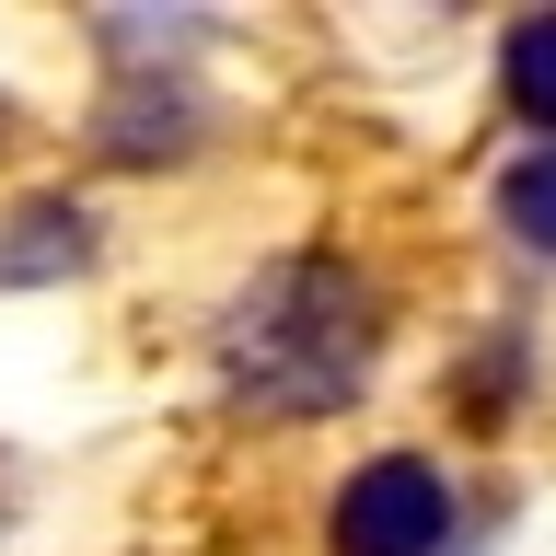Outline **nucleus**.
<instances>
[{
	"instance_id": "obj_6",
	"label": "nucleus",
	"mask_w": 556,
	"mask_h": 556,
	"mask_svg": "<svg viewBox=\"0 0 556 556\" xmlns=\"http://www.w3.org/2000/svg\"><path fill=\"white\" fill-rule=\"evenodd\" d=\"M0 139H12V104H0Z\"/></svg>"
},
{
	"instance_id": "obj_5",
	"label": "nucleus",
	"mask_w": 556,
	"mask_h": 556,
	"mask_svg": "<svg viewBox=\"0 0 556 556\" xmlns=\"http://www.w3.org/2000/svg\"><path fill=\"white\" fill-rule=\"evenodd\" d=\"M498 220H510V243H533V255H556V139L510 163V186H498Z\"/></svg>"
},
{
	"instance_id": "obj_3",
	"label": "nucleus",
	"mask_w": 556,
	"mask_h": 556,
	"mask_svg": "<svg viewBox=\"0 0 556 556\" xmlns=\"http://www.w3.org/2000/svg\"><path fill=\"white\" fill-rule=\"evenodd\" d=\"M81 243H93V232H81L70 198H24V232L0 243V278H47V267H70Z\"/></svg>"
},
{
	"instance_id": "obj_4",
	"label": "nucleus",
	"mask_w": 556,
	"mask_h": 556,
	"mask_svg": "<svg viewBox=\"0 0 556 556\" xmlns=\"http://www.w3.org/2000/svg\"><path fill=\"white\" fill-rule=\"evenodd\" d=\"M498 70H510V104L556 139V12H521V24H510V59H498Z\"/></svg>"
},
{
	"instance_id": "obj_2",
	"label": "nucleus",
	"mask_w": 556,
	"mask_h": 556,
	"mask_svg": "<svg viewBox=\"0 0 556 556\" xmlns=\"http://www.w3.org/2000/svg\"><path fill=\"white\" fill-rule=\"evenodd\" d=\"M441 533H452V486L417 452L359 464L348 498H337V556H441Z\"/></svg>"
},
{
	"instance_id": "obj_1",
	"label": "nucleus",
	"mask_w": 556,
	"mask_h": 556,
	"mask_svg": "<svg viewBox=\"0 0 556 556\" xmlns=\"http://www.w3.org/2000/svg\"><path fill=\"white\" fill-rule=\"evenodd\" d=\"M371 337H382V313L348 255H278L220 313V382L267 417H325L371 382Z\"/></svg>"
}]
</instances>
